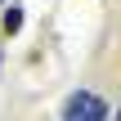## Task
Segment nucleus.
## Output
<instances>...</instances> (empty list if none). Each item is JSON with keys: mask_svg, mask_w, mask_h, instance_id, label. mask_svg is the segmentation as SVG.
<instances>
[{"mask_svg": "<svg viewBox=\"0 0 121 121\" xmlns=\"http://www.w3.org/2000/svg\"><path fill=\"white\" fill-rule=\"evenodd\" d=\"M63 121H108V103L90 90H76L67 103H63Z\"/></svg>", "mask_w": 121, "mask_h": 121, "instance_id": "1", "label": "nucleus"}, {"mask_svg": "<svg viewBox=\"0 0 121 121\" xmlns=\"http://www.w3.org/2000/svg\"><path fill=\"white\" fill-rule=\"evenodd\" d=\"M18 27H22V9H13V4H9V9H4V18H0V31H4V36H13Z\"/></svg>", "mask_w": 121, "mask_h": 121, "instance_id": "2", "label": "nucleus"}, {"mask_svg": "<svg viewBox=\"0 0 121 121\" xmlns=\"http://www.w3.org/2000/svg\"><path fill=\"white\" fill-rule=\"evenodd\" d=\"M112 121H121V108H117V112H112Z\"/></svg>", "mask_w": 121, "mask_h": 121, "instance_id": "3", "label": "nucleus"}, {"mask_svg": "<svg viewBox=\"0 0 121 121\" xmlns=\"http://www.w3.org/2000/svg\"><path fill=\"white\" fill-rule=\"evenodd\" d=\"M0 9H4V0H0Z\"/></svg>", "mask_w": 121, "mask_h": 121, "instance_id": "4", "label": "nucleus"}]
</instances>
